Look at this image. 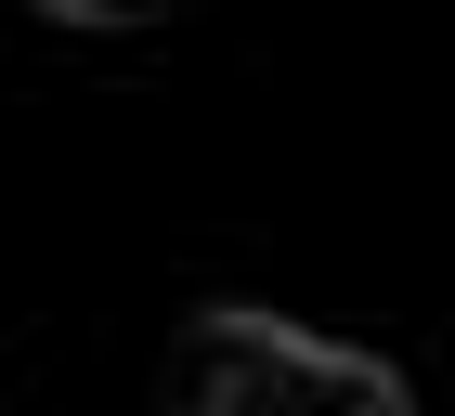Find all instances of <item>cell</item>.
Masks as SVG:
<instances>
[{"label": "cell", "mask_w": 455, "mask_h": 416, "mask_svg": "<svg viewBox=\"0 0 455 416\" xmlns=\"http://www.w3.org/2000/svg\"><path fill=\"white\" fill-rule=\"evenodd\" d=\"M156 416H417V404H403V378L378 351L299 339L274 312H196L170 339Z\"/></svg>", "instance_id": "cell-1"}, {"label": "cell", "mask_w": 455, "mask_h": 416, "mask_svg": "<svg viewBox=\"0 0 455 416\" xmlns=\"http://www.w3.org/2000/svg\"><path fill=\"white\" fill-rule=\"evenodd\" d=\"M27 13H52V27H156L170 0H27Z\"/></svg>", "instance_id": "cell-2"}]
</instances>
